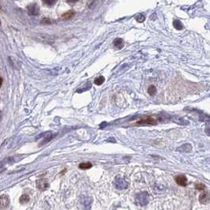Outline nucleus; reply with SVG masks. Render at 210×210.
<instances>
[{"instance_id": "f257e3e1", "label": "nucleus", "mask_w": 210, "mask_h": 210, "mask_svg": "<svg viewBox=\"0 0 210 210\" xmlns=\"http://www.w3.org/2000/svg\"><path fill=\"white\" fill-rule=\"evenodd\" d=\"M136 198L138 204L140 205L144 206L148 203V194L145 191H143V192H141L137 194Z\"/></svg>"}, {"instance_id": "f03ea898", "label": "nucleus", "mask_w": 210, "mask_h": 210, "mask_svg": "<svg viewBox=\"0 0 210 210\" xmlns=\"http://www.w3.org/2000/svg\"><path fill=\"white\" fill-rule=\"evenodd\" d=\"M115 186L118 190H124L127 188L128 186V182L121 176H117L115 180Z\"/></svg>"}, {"instance_id": "7ed1b4c3", "label": "nucleus", "mask_w": 210, "mask_h": 210, "mask_svg": "<svg viewBox=\"0 0 210 210\" xmlns=\"http://www.w3.org/2000/svg\"><path fill=\"white\" fill-rule=\"evenodd\" d=\"M27 12L31 16H36L40 12V8L36 3H32L27 7Z\"/></svg>"}, {"instance_id": "20e7f679", "label": "nucleus", "mask_w": 210, "mask_h": 210, "mask_svg": "<svg viewBox=\"0 0 210 210\" xmlns=\"http://www.w3.org/2000/svg\"><path fill=\"white\" fill-rule=\"evenodd\" d=\"M156 120L152 117H148V118H142L136 122L138 125H153L156 124Z\"/></svg>"}, {"instance_id": "39448f33", "label": "nucleus", "mask_w": 210, "mask_h": 210, "mask_svg": "<svg viewBox=\"0 0 210 210\" xmlns=\"http://www.w3.org/2000/svg\"><path fill=\"white\" fill-rule=\"evenodd\" d=\"M9 204H10V199H9L8 196H6V195L0 196V208L1 209H4V208H7Z\"/></svg>"}, {"instance_id": "423d86ee", "label": "nucleus", "mask_w": 210, "mask_h": 210, "mask_svg": "<svg viewBox=\"0 0 210 210\" xmlns=\"http://www.w3.org/2000/svg\"><path fill=\"white\" fill-rule=\"evenodd\" d=\"M199 202L202 204L206 205L210 202V194L208 192H203L199 196Z\"/></svg>"}, {"instance_id": "0eeeda50", "label": "nucleus", "mask_w": 210, "mask_h": 210, "mask_svg": "<svg viewBox=\"0 0 210 210\" xmlns=\"http://www.w3.org/2000/svg\"><path fill=\"white\" fill-rule=\"evenodd\" d=\"M175 182L179 186H186V184H187V178L183 175H178L175 177Z\"/></svg>"}, {"instance_id": "6e6552de", "label": "nucleus", "mask_w": 210, "mask_h": 210, "mask_svg": "<svg viewBox=\"0 0 210 210\" xmlns=\"http://www.w3.org/2000/svg\"><path fill=\"white\" fill-rule=\"evenodd\" d=\"M191 149H192V146H191V145L185 144L180 146L179 148H178L177 150H178V152H189L191 151Z\"/></svg>"}, {"instance_id": "1a4fd4ad", "label": "nucleus", "mask_w": 210, "mask_h": 210, "mask_svg": "<svg viewBox=\"0 0 210 210\" xmlns=\"http://www.w3.org/2000/svg\"><path fill=\"white\" fill-rule=\"evenodd\" d=\"M75 15V12H74V10H69V11H67V12L64 13V14L62 15V19H63V20H68V19H70V18H72Z\"/></svg>"}, {"instance_id": "9d476101", "label": "nucleus", "mask_w": 210, "mask_h": 210, "mask_svg": "<svg viewBox=\"0 0 210 210\" xmlns=\"http://www.w3.org/2000/svg\"><path fill=\"white\" fill-rule=\"evenodd\" d=\"M114 45L117 48L120 49V48H122V47H123V41H122V39H119V38L116 39V40H115L114 41Z\"/></svg>"}, {"instance_id": "9b49d317", "label": "nucleus", "mask_w": 210, "mask_h": 210, "mask_svg": "<svg viewBox=\"0 0 210 210\" xmlns=\"http://www.w3.org/2000/svg\"><path fill=\"white\" fill-rule=\"evenodd\" d=\"M92 168V164L91 163H82L79 165V168L82 169V170H87V169H89V168Z\"/></svg>"}, {"instance_id": "f8f14e48", "label": "nucleus", "mask_w": 210, "mask_h": 210, "mask_svg": "<svg viewBox=\"0 0 210 210\" xmlns=\"http://www.w3.org/2000/svg\"><path fill=\"white\" fill-rule=\"evenodd\" d=\"M29 196L28 195H27V194H24V195H22V197L20 198V202L22 203V204H26L27 202H29Z\"/></svg>"}, {"instance_id": "ddd939ff", "label": "nucleus", "mask_w": 210, "mask_h": 210, "mask_svg": "<svg viewBox=\"0 0 210 210\" xmlns=\"http://www.w3.org/2000/svg\"><path fill=\"white\" fill-rule=\"evenodd\" d=\"M37 186H38V187H40V186H43V190H45V189H46L48 186V184L45 180L41 179L38 181V182H37Z\"/></svg>"}, {"instance_id": "4468645a", "label": "nucleus", "mask_w": 210, "mask_h": 210, "mask_svg": "<svg viewBox=\"0 0 210 210\" xmlns=\"http://www.w3.org/2000/svg\"><path fill=\"white\" fill-rule=\"evenodd\" d=\"M104 81H105V79H104V77L100 76V77H98V78L95 79L94 83L96 85H102L103 83H104Z\"/></svg>"}, {"instance_id": "2eb2a0df", "label": "nucleus", "mask_w": 210, "mask_h": 210, "mask_svg": "<svg viewBox=\"0 0 210 210\" xmlns=\"http://www.w3.org/2000/svg\"><path fill=\"white\" fill-rule=\"evenodd\" d=\"M148 94H150L151 96H153V95L156 94V87L153 85H150L148 88Z\"/></svg>"}, {"instance_id": "dca6fc26", "label": "nucleus", "mask_w": 210, "mask_h": 210, "mask_svg": "<svg viewBox=\"0 0 210 210\" xmlns=\"http://www.w3.org/2000/svg\"><path fill=\"white\" fill-rule=\"evenodd\" d=\"M57 0H43V2L47 6H52L56 2Z\"/></svg>"}, {"instance_id": "f3484780", "label": "nucleus", "mask_w": 210, "mask_h": 210, "mask_svg": "<svg viewBox=\"0 0 210 210\" xmlns=\"http://www.w3.org/2000/svg\"><path fill=\"white\" fill-rule=\"evenodd\" d=\"M195 188L198 189V190H204V189L205 188V186L204 184L200 183V184H197L196 186H195Z\"/></svg>"}, {"instance_id": "a211bd4d", "label": "nucleus", "mask_w": 210, "mask_h": 210, "mask_svg": "<svg viewBox=\"0 0 210 210\" xmlns=\"http://www.w3.org/2000/svg\"><path fill=\"white\" fill-rule=\"evenodd\" d=\"M42 23H44V24H46V23L47 24H49V23H50V21L48 20V18H45L44 20L42 21Z\"/></svg>"}, {"instance_id": "6ab92c4d", "label": "nucleus", "mask_w": 210, "mask_h": 210, "mask_svg": "<svg viewBox=\"0 0 210 210\" xmlns=\"http://www.w3.org/2000/svg\"><path fill=\"white\" fill-rule=\"evenodd\" d=\"M66 2H70V3H74V2H77L78 0H66Z\"/></svg>"}, {"instance_id": "aec40b11", "label": "nucleus", "mask_w": 210, "mask_h": 210, "mask_svg": "<svg viewBox=\"0 0 210 210\" xmlns=\"http://www.w3.org/2000/svg\"><path fill=\"white\" fill-rule=\"evenodd\" d=\"M2 84V78L0 77V87H1Z\"/></svg>"}, {"instance_id": "412c9836", "label": "nucleus", "mask_w": 210, "mask_h": 210, "mask_svg": "<svg viewBox=\"0 0 210 210\" xmlns=\"http://www.w3.org/2000/svg\"><path fill=\"white\" fill-rule=\"evenodd\" d=\"M0 120H1V112H0Z\"/></svg>"}, {"instance_id": "4be33fe9", "label": "nucleus", "mask_w": 210, "mask_h": 210, "mask_svg": "<svg viewBox=\"0 0 210 210\" xmlns=\"http://www.w3.org/2000/svg\"><path fill=\"white\" fill-rule=\"evenodd\" d=\"M0 25H1V22H0Z\"/></svg>"}]
</instances>
